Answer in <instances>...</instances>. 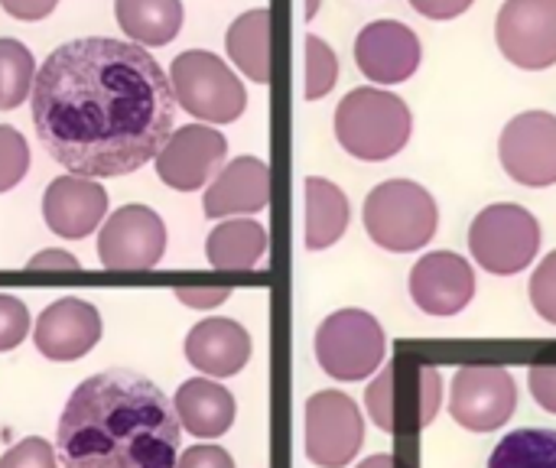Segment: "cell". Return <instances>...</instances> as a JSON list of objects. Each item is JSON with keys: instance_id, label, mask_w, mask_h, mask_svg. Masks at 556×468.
I'll return each instance as SVG.
<instances>
[{"instance_id": "cell-40", "label": "cell", "mask_w": 556, "mask_h": 468, "mask_svg": "<svg viewBox=\"0 0 556 468\" xmlns=\"http://www.w3.org/2000/svg\"><path fill=\"white\" fill-rule=\"evenodd\" d=\"M316 7H319V0H309V7H306V13L313 16V13H316Z\"/></svg>"}, {"instance_id": "cell-37", "label": "cell", "mask_w": 556, "mask_h": 468, "mask_svg": "<svg viewBox=\"0 0 556 468\" xmlns=\"http://www.w3.org/2000/svg\"><path fill=\"white\" fill-rule=\"evenodd\" d=\"M59 0H0V7L16 20H42L55 10Z\"/></svg>"}, {"instance_id": "cell-12", "label": "cell", "mask_w": 556, "mask_h": 468, "mask_svg": "<svg viewBox=\"0 0 556 468\" xmlns=\"http://www.w3.org/2000/svg\"><path fill=\"white\" fill-rule=\"evenodd\" d=\"M498 160L505 173L531 189L556 182V114L525 111L511 117L498 137Z\"/></svg>"}, {"instance_id": "cell-34", "label": "cell", "mask_w": 556, "mask_h": 468, "mask_svg": "<svg viewBox=\"0 0 556 468\" xmlns=\"http://www.w3.org/2000/svg\"><path fill=\"white\" fill-rule=\"evenodd\" d=\"M176 468H235V459L222 446H192L176 459Z\"/></svg>"}, {"instance_id": "cell-29", "label": "cell", "mask_w": 556, "mask_h": 468, "mask_svg": "<svg viewBox=\"0 0 556 468\" xmlns=\"http://www.w3.org/2000/svg\"><path fill=\"white\" fill-rule=\"evenodd\" d=\"M29 169V147L20 130L0 124V192H10Z\"/></svg>"}, {"instance_id": "cell-36", "label": "cell", "mask_w": 556, "mask_h": 468, "mask_svg": "<svg viewBox=\"0 0 556 468\" xmlns=\"http://www.w3.org/2000/svg\"><path fill=\"white\" fill-rule=\"evenodd\" d=\"M476 0H410V7L427 20H456L463 16Z\"/></svg>"}, {"instance_id": "cell-8", "label": "cell", "mask_w": 556, "mask_h": 468, "mask_svg": "<svg viewBox=\"0 0 556 468\" xmlns=\"http://www.w3.org/2000/svg\"><path fill=\"white\" fill-rule=\"evenodd\" d=\"M518 407V388L508 368L466 365L456 371L450 388V414L469 433L502 430Z\"/></svg>"}, {"instance_id": "cell-30", "label": "cell", "mask_w": 556, "mask_h": 468, "mask_svg": "<svg viewBox=\"0 0 556 468\" xmlns=\"http://www.w3.org/2000/svg\"><path fill=\"white\" fill-rule=\"evenodd\" d=\"M528 293H531L534 313H541V319L556 326V251H551L538 264V270H534V277L528 283Z\"/></svg>"}, {"instance_id": "cell-25", "label": "cell", "mask_w": 556, "mask_h": 468, "mask_svg": "<svg viewBox=\"0 0 556 468\" xmlns=\"http://www.w3.org/2000/svg\"><path fill=\"white\" fill-rule=\"evenodd\" d=\"M225 49L231 62L251 81L267 85L270 81V13L264 7L241 13L225 33Z\"/></svg>"}, {"instance_id": "cell-6", "label": "cell", "mask_w": 556, "mask_h": 468, "mask_svg": "<svg viewBox=\"0 0 556 468\" xmlns=\"http://www.w3.org/2000/svg\"><path fill=\"white\" fill-rule=\"evenodd\" d=\"M169 85L176 104H182V111L205 124H231L244 114L248 104L241 78H235V72L205 49H189L176 55L169 65Z\"/></svg>"}, {"instance_id": "cell-13", "label": "cell", "mask_w": 556, "mask_h": 468, "mask_svg": "<svg viewBox=\"0 0 556 468\" xmlns=\"http://www.w3.org/2000/svg\"><path fill=\"white\" fill-rule=\"evenodd\" d=\"M166 254V225L147 205H124L117 208L101 235H98V257L108 270H150Z\"/></svg>"}, {"instance_id": "cell-7", "label": "cell", "mask_w": 556, "mask_h": 468, "mask_svg": "<svg viewBox=\"0 0 556 468\" xmlns=\"http://www.w3.org/2000/svg\"><path fill=\"white\" fill-rule=\"evenodd\" d=\"M388 339L365 309H339L316 329V362L336 381H365L384 365Z\"/></svg>"}, {"instance_id": "cell-28", "label": "cell", "mask_w": 556, "mask_h": 468, "mask_svg": "<svg viewBox=\"0 0 556 468\" xmlns=\"http://www.w3.org/2000/svg\"><path fill=\"white\" fill-rule=\"evenodd\" d=\"M339 78V59L332 46L319 36H306V98H326L336 88Z\"/></svg>"}, {"instance_id": "cell-26", "label": "cell", "mask_w": 556, "mask_h": 468, "mask_svg": "<svg viewBox=\"0 0 556 468\" xmlns=\"http://www.w3.org/2000/svg\"><path fill=\"white\" fill-rule=\"evenodd\" d=\"M489 468H556V430H515L508 433Z\"/></svg>"}, {"instance_id": "cell-23", "label": "cell", "mask_w": 556, "mask_h": 468, "mask_svg": "<svg viewBox=\"0 0 556 468\" xmlns=\"http://www.w3.org/2000/svg\"><path fill=\"white\" fill-rule=\"evenodd\" d=\"M352 208L345 192L319 176L306 179V248L309 251H326L332 248L345 228H349Z\"/></svg>"}, {"instance_id": "cell-18", "label": "cell", "mask_w": 556, "mask_h": 468, "mask_svg": "<svg viewBox=\"0 0 556 468\" xmlns=\"http://www.w3.org/2000/svg\"><path fill=\"white\" fill-rule=\"evenodd\" d=\"M108 212V192L101 182L85 176H59L42 192V218L52 235L81 241L88 238Z\"/></svg>"}, {"instance_id": "cell-21", "label": "cell", "mask_w": 556, "mask_h": 468, "mask_svg": "<svg viewBox=\"0 0 556 468\" xmlns=\"http://www.w3.org/2000/svg\"><path fill=\"white\" fill-rule=\"evenodd\" d=\"M179 427L186 433H192L195 440H218L231 430L238 404L231 397V391H225L222 384L208 381V378H192L182 381L176 397H173Z\"/></svg>"}, {"instance_id": "cell-1", "label": "cell", "mask_w": 556, "mask_h": 468, "mask_svg": "<svg viewBox=\"0 0 556 468\" xmlns=\"http://www.w3.org/2000/svg\"><path fill=\"white\" fill-rule=\"evenodd\" d=\"M33 127L72 176H127L173 134L176 94L137 42L88 36L59 46L33 81Z\"/></svg>"}, {"instance_id": "cell-22", "label": "cell", "mask_w": 556, "mask_h": 468, "mask_svg": "<svg viewBox=\"0 0 556 468\" xmlns=\"http://www.w3.org/2000/svg\"><path fill=\"white\" fill-rule=\"evenodd\" d=\"M264 254L267 228L251 218H228L205 241V257L218 270H254L261 267Z\"/></svg>"}, {"instance_id": "cell-15", "label": "cell", "mask_w": 556, "mask_h": 468, "mask_svg": "<svg viewBox=\"0 0 556 468\" xmlns=\"http://www.w3.org/2000/svg\"><path fill=\"white\" fill-rule=\"evenodd\" d=\"M476 296V270L456 251H430L410 270V300L427 316H456Z\"/></svg>"}, {"instance_id": "cell-4", "label": "cell", "mask_w": 556, "mask_h": 468, "mask_svg": "<svg viewBox=\"0 0 556 468\" xmlns=\"http://www.w3.org/2000/svg\"><path fill=\"white\" fill-rule=\"evenodd\" d=\"M368 238L394 254L424 251L440 225L437 199L410 179H388L378 182L362 208Z\"/></svg>"}, {"instance_id": "cell-16", "label": "cell", "mask_w": 556, "mask_h": 468, "mask_svg": "<svg viewBox=\"0 0 556 468\" xmlns=\"http://www.w3.org/2000/svg\"><path fill=\"white\" fill-rule=\"evenodd\" d=\"M417 33L401 20H375L355 39V62L375 85H401L420 68Z\"/></svg>"}, {"instance_id": "cell-39", "label": "cell", "mask_w": 556, "mask_h": 468, "mask_svg": "<svg viewBox=\"0 0 556 468\" xmlns=\"http://www.w3.org/2000/svg\"><path fill=\"white\" fill-rule=\"evenodd\" d=\"M358 468H397L394 463V456H388V453H381V456H371V459H365Z\"/></svg>"}, {"instance_id": "cell-11", "label": "cell", "mask_w": 556, "mask_h": 468, "mask_svg": "<svg viewBox=\"0 0 556 468\" xmlns=\"http://www.w3.org/2000/svg\"><path fill=\"white\" fill-rule=\"evenodd\" d=\"M365 407H368L371 423L381 433H397L401 423H404V414L414 417V427L417 430H427L437 420L440 407H443V375H440L437 365H427L424 362V371H420L417 388L410 394H404L401 375H397V362L394 365H384L378 371V378L365 391Z\"/></svg>"}, {"instance_id": "cell-3", "label": "cell", "mask_w": 556, "mask_h": 468, "mask_svg": "<svg viewBox=\"0 0 556 468\" xmlns=\"http://www.w3.org/2000/svg\"><path fill=\"white\" fill-rule=\"evenodd\" d=\"M414 130V114L394 91L355 88L336 107V137L345 153L365 163H381L397 156Z\"/></svg>"}, {"instance_id": "cell-32", "label": "cell", "mask_w": 556, "mask_h": 468, "mask_svg": "<svg viewBox=\"0 0 556 468\" xmlns=\"http://www.w3.org/2000/svg\"><path fill=\"white\" fill-rule=\"evenodd\" d=\"M29 332V313L26 306L10 296V293H0V352H10L16 349Z\"/></svg>"}, {"instance_id": "cell-10", "label": "cell", "mask_w": 556, "mask_h": 468, "mask_svg": "<svg viewBox=\"0 0 556 468\" xmlns=\"http://www.w3.org/2000/svg\"><path fill=\"white\" fill-rule=\"evenodd\" d=\"M495 42L518 68L556 65V0H505L495 16Z\"/></svg>"}, {"instance_id": "cell-2", "label": "cell", "mask_w": 556, "mask_h": 468, "mask_svg": "<svg viewBox=\"0 0 556 468\" xmlns=\"http://www.w3.org/2000/svg\"><path fill=\"white\" fill-rule=\"evenodd\" d=\"M55 456L62 468H176V407L130 368L91 375L59 417Z\"/></svg>"}, {"instance_id": "cell-35", "label": "cell", "mask_w": 556, "mask_h": 468, "mask_svg": "<svg viewBox=\"0 0 556 468\" xmlns=\"http://www.w3.org/2000/svg\"><path fill=\"white\" fill-rule=\"evenodd\" d=\"M176 300L192 309H215L228 300V290L225 287H182L176 290Z\"/></svg>"}, {"instance_id": "cell-20", "label": "cell", "mask_w": 556, "mask_h": 468, "mask_svg": "<svg viewBox=\"0 0 556 468\" xmlns=\"http://www.w3.org/2000/svg\"><path fill=\"white\" fill-rule=\"evenodd\" d=\"M186 358L208 378H231L251 358V336L241 322L212 316L192 326L186 339Z\"/></svg>"}, {"instance_id": "cell-14", "label": "cell", "mask_w": 556, "mask_h": 468, "mask_svg": "<svg viewBox=\"0 0 556 468\" xmlns=\"http://www.w3.org/2000/svg\"><path fill=\"white\" fill-rule=\"evenodd\" d=\"M225 156L228 143L218 130H212L208 124H186L173 130L163 150L156 153V173L169 189L195 192L218 176Z\"/></svg>"}, {"instance_id": "cell-24", "label": "cell", "mask_w": 556, "mask_h": 468, "mask_svg": "<svg viewBox=\"0 0 556 468\" xmlns=\"http://www.w3.org/2000/svg\"><path fill=\"white\" fill-rule=\"evenodd\" d=\"M121 29L137 46H166L182 29V0H114Z\"/></svg>"}, {"instance_id": "cell-19", "label": "cell", "mask_w": 556, "mask_h": 468, "mask_svg": "<svg viewBox=\"0 0 556 468\" xmlns=\"http://www.w3.org/2000/svg\"><path fill=\"white\" fill-rule=\"evenodd\" d=\"M270 202V169L257 156H238L218 169L202 195V212L208 218L254 215Z\"/></svg>"}, {"instance_id": "cell-27", "label": "cell", "mask_w": 556, "mask_h": 468, "mask_svg": "<svg viewBox=\"0 0 556 468\" xmlns=\"http://www.w3.org/2000/svg\"><path fill=\"white\" fill-rule=\"evenodd\" d=\"M36 81V59L20 39H0V111L26 101Z\"/></svg>"}, {"instance_id": "cell-38", "label": "cell", "mask_w": 556, "mask_h": 468, "mask_svg": "<svg viewBox=\"0 0 556 468\" xmlns=\"http://www.w3.org/2000/svg\"><path fill=\"white\" fill-rule=\"evenodd\" d=\"M26 267L29 270H81V264L68 251H39Z\"/></svg>"}, {"instance_id": "cell-33", "label": "cell", "mask_w": 556, "mask_h": 468, "mask_svg": "<svg viewBox=\"0 0 556 468\" xmlns=\"http://www.w3.org/2000/svg\"><path fill=\"white\" fill-rule=\"evenodd\" d=\"M528 388L547 414H556V365H534L528 371Z\"/></svg>"}, {"instance_id": "cell-9", "label": "cell", "mask_w": 556, "mask_h": 468, "mask_svg": "<svg viewBox=\"0 0 556 468\" xmlns=\"http://www.w3.org/2000/svg\"><path fill=\"white\" fill-rule=\"evenodd\" d=\"M365 443V420L342 391H319L306 401V456L319 468H345Z\"/></svg>"}, {"instance_id": "cell-31", "label": "cell", "mask_w": 556, "mask_h": 468, "mask_svg": "<svg viewBox=\"0 0 556 468\" xmlns=\"http://www.w3.org/2000/svg\"><path fill=\"white\" fill-rule=\"evenodd\" d=\"M0 468H59V456L42 437H26L0 456Z\"/></svg>"}, {"instance_id": "cell-5", "label": "cell", "mask_w": 556, "mask_h": 468, "mask_svg": "<svg viewBox=\"0 0 556 468\" xmlns=\"http://www.w3.org/2000/svg\"><path fill=\"white\" fill-rule=\"evenodd\" d=\"M469 251L482 270L495 277H515L528 270L541 251V222L525 205L495 202L472 218Z\"/></svg>"}, {"instance_id": "cell-17", "label": "cell", "mask_w": 556, "mask_h": 468, "mask_svg": "<svg viewBox=\"0 0 556 468\" xmlns=\"http://www.w3.org/2000/svg\"><path fill=\"white\" fill-rule=\"evenodd\" d=\"M101 339V316L91 303L62 296L36 319L33 342L49 362H75L88 355Z\"/></svg>"}]
</instances>
